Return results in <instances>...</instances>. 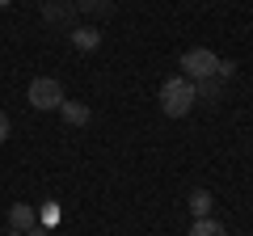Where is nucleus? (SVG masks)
<instances>
[{"label": "nucleus", "mask_w": 253, "mask_h": 236, "mask_svg": "<svg viewBox=\"0 0 253 236\" xmlns=\"http://www.w3.org/2000/svg\"><path fill=\"white\" fill-rule=\"evenodd\" d=\"M194 80H186V76H169V80L161 84V110L169 118H186L190 110H194Z\"/></svg>", "instance_id": "f257e3e1"}, {"label": "nucleus", "mask_w": 253, "mask_h": 236, "mask_svg": "<svg viewBox=\"0 0 253 236\" xmlns=\"http://www.w3.org/2000/svg\"><path fill=\"white\" fill-rule=\"evenodd\" d=\"M215 72H219V55L211 46H190L181 55V76L186 80H211Z\"/></svg>", "instance_id": "f03ea898"}, {"label": "nucleus", "mask_w": 253, "mask_h": 236, "mask_svg": "<svg viewBox=\"0 0 253 236\" xmlns=\"http://www.w3.org/2000/svg\"><path fill=\"white\" fill-rule=\"evenodd\" d=\"M26 101H30L34 110H42V114H46V110H59L68 97H63V84H59V80H51V76H38V80H30Z\"/></svg>", "instance_id": "7ed1b4c3"}, {"label": "nucleus", "mask_w": 253, "mask_h": 236, "mask_svg": "<svg viewBox=\"0 0 253 236\" xmlns=\"http://www.w3.org/2000/svg\"><path fill=\"white\" fill-rule=\"evenodd\" d=\"M9 224H13V232H30V228L38 224V211L30 207V202H17V207L9 211Z\"/></svg>", "instance_id": "20e7f679"}, {"label": "nucleus", "mask_w": 253, "mask_h": 236, "mask_svg": "<svg viewBox=\"0 0 253 236\" xmlns=\"http://www.w3.org/2000/svg\"><path fill=\"white\" fill-rule=\"evenodd\" d=\"M72 46H76V51H97V46H101V30H97V26L72 30Z\"/></svg>", "instance_id": "39448f33"}, {"label": "nucleus", "mask_w": 253, "mask_h": 236, "mask_svg": "<svg viewBox=\"0 0 253 236\" xmlns=\"http://www.w3.org/2000/svg\"><path fill=\"white\" fill-rule=\"evenodd\" d=\"M59 114H63V122H68V127H84V122L93 118L84 101H63V106H59Z\"/></svg>", "instance_id": "423d86ee"}, {"label": "nucleus", "mask_w": 253, "mask_h": 236, "mask_svg": "<svg viewBox=\"0 0 253 236\" xmlns=\"http://www.w3.org/2000/svg\"><path fill=\"white\" fill-rule=\"evenodd\" d=\"M211 207H215L211 190H194V194H190V211H194V219H211Z\"/></svg>", "instance_id": "0eeeda50"}, {"label": "nucleus", "mask_w": 253, "mask_h": 236, "mask_svg": "<svg viewBox=\"0 0 253 236\" xmlns=\"http://www.w3.org/2000/svg\"><path fill=\"white\" fill-rule=\"evenodd\" d=\"M190 236H228V228L219 224V219H194Z\"/></svg>", "instance_id": "6e6552de"}, {"label": "nucleus", "mask_w": 253, "mask_h": 236, "mask_svg": "<svg viewBox=\"0 0 253 236\" xmlns=\"http://www.w3.org/2000/svg\"><path fill=\"white\" fill-rule=\"evenodd\" d=\"M81 9L84 13H110V9H114V0H81Z\"/></svg>", "instance_id": "1a4fd4ad"}, {"label": "nucleus", "mask_w": 253, "mask_h": 236, "mask_svg": "<svg viewBox=\"0 0 253 236\" xmlns=\"http://www.w3.org/2000/svg\"><path fill=\"white\" fill-rule=\"evenodd\" d=\"M9 135H13V118L0 110V144H9Z\"/></svg>", "instance_id": "9d476101"}, {"label": "nucleus", "mask_w": 253, "mask_h": 236, "mask_svg": "<svg viewBox=\"0 0 253 236\" xmlns=\"http://www.w3.org/2000/svg\"><path fill=\"white\" fill-rule=\"evenodd\" d=\"M21 236H46V228H42V224H34L30 232H21Z\"/></svg>", "instance_id": "9b49d317"}, {"label": "nucleus", "mask_w": 253, "mask_h": 236, "mask_svg": "<svg viewBox=\"0 0 253 236\" xmlns=\"http://www.w3.org/2000/svg\"><path fill=\"white\" fill-rule=\"evenodd\" d=\"M4 4H13V0H0V9H4Z\"/></svg>", "instance_id": "f8f14e48"}, {"label": "nucleus", "mask_w": 253, "mask_h": 236, "mask_svg": "<svg viewBox=\"0 0 253 236\" xmlns=\"http://www.w3.org/2000/svg\"><path fill=\"white\" fill-rule=\"evenodd\" d=\"M4 236H21V232H4Z\"/></svg>", "instance_id": "ddd939ff"}]
</instances>
